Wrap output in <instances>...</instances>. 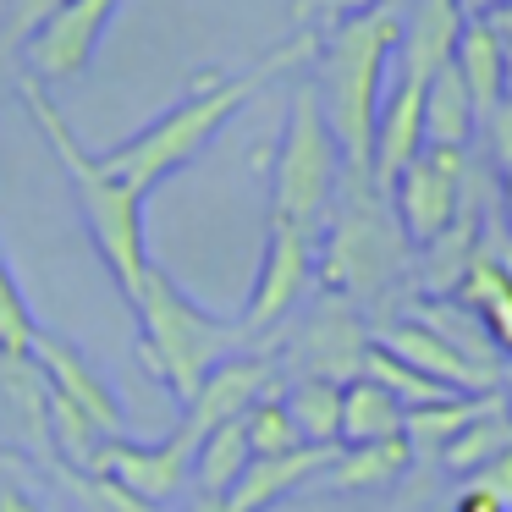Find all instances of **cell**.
<instances>
[{
	"label": "cell",
	"mask_w": 512,
	"mask_h": 512,
	"mask_svg": "<svg viewBox=\"0 0 512 512\" xmlns=\"http://www.w3.org/2000/svg\"><path fill=\"white\" fill-rule=\"evenodd\" d=\"M485 122V144H490V160H496V171L507 177L512 171V100H501L490 116H479Z\"/></svg>",
	"instance_id": "cell-34"
},
{
	"label": "cell",
	"mask_w": 512,
	"mask_h": 512,
	"mask_svg": "<svg viewBox=\"0 0 512 512\" xmlns=\"http://www.w3.org/2000/svg\"><path fill=\"white\" fill-rule=\"evenodd\" d=\"M419 155H424V83L397 78V83H386V100L375 111V144H369V182H375V193H386Z\"/></svg>",
	"instance_id": "cell-15"
},
{
	"label": "cell",
	"mask_w": 512,
	"mask_h": 512,
	"mask_svg": "<svg viewBox=\"0 0 512 512\" xmlns=\"http://www.w3.org/2000/svg\"><path fill=\"white\" fill-rule=\"evenodd\" d=\"M276 375H281L276 353H248L243 347V353L221 358V364L199 380V391L182 402V424L193 430V441H199L204 430H215V424H226V419H243L254 402H265L270 391H276Z\"/></svg>",
	"instance_id": "cell-13"
},
{
	"label": "cell",
	"mask_w": 512,
	"mask_h": 512,
	"mask_svg": "<svg viewBox=\"0 0 512 512\" xmlns=\"http://www.w3.org/2000/svg\"><path fill=\"white\" fill-rule=\"evenodd\" d=\"M0 512H45L17 479H0Z\"/></svg>",
	"instance_id": "cell-38"
},
{
	"label": "cell",
	"mask_w": 512,
	"mask_h": 512,
	"mask_svg": "<svg viewBox=\"0 0 512 512\" xmlns=\"http://www.w3.org/2000/svg\"><path fill=\"white\" fill-rule=\"evenodd\" d=\"M281 408L298 424L303 446H336L342 435V386L320 375H292V386L281 391Z\"/></svg>",
	"instance_id": "cell-25"
},
{
	"label": "cell",
	"mask_w": 512,
	"mask_h": 512,
	"mask_svg": "<svg viewBox=\"0 0 512 512\" xmlns=\"http://www.w3.org/2000/svg\"><path fill=\"white\" fill-rule=\"evenodd\" d=\"M501 204H507V221H512V171L501 177Z\"/></svg>",
	"instance_id": "cell-41"
},
{
	"label": "cell",
	"mask_w": 512,
	"mask_h": 512,
	"mask_svg": "<svg viewBox=\"0 0 512 512\" xmlns=\"http://www.w3.org/2000/svg\"><path fill=\"white\" fill-rule=\"evenodd\" d=\"M501 391H507V402H512V380H501Z\"/></svg>",
	"instance_id": "cell-42"
},
{
	"label": "cell",
	"mask_w": 512,
	"mask_h": 512,
	"mask_svg": "<svg viewBox=\"0 0 512 512\" xmlns=\"http://www.w3.org/2000/svg\"><path fill=\"white\" fill-rule=\"evenodd\" d=\"M28 358H34V369L45 375L50 397L72 402V408H78L100 435H127V408H122V397H116V386L89 364V358H83V347L72 342V336L45 331V325H39V331H34V353H28Z\"/></svg>",
	"instance_id": "cell-11"
},
{
	"label": "cell",
	"mask_w": 512,
	"mask_h": 512,
	"mask_svg": "<svg viewBox=\"0 0 512 512\" xmlns=\"http://www.w3.org/2000/svg\"><path fill=\"white\" fill-rule=\"evenodd\" d=\"M116 6H122V0H67V6L23 45L34 83H78L83 72L94 67V50H100L105 28H111Z\"/></svg>",
	"instance_id": "cell-12"
},
{
	"label": "cell",
	"mask_w": 512,
	"mask_h": 512,
	"mask_svg": "<svg viewBox=\"0 0 512 512\" xmlns=\"http://www.w3.org/2000/svg\"><path fill=\"white\" fill-rule=\"evenodd\" d=\"M375 6H391V0H292V28L325 34V28L347 23V17H364V12H375Z\"/></svg>",
	"instance_id": "cell-32"
},
{
	"label": "cell",
	"mask_w": 512,
	"mask_h": 512,
	"mask_svg": "<svg viewBox=\"0 0 512 512\" xmlns=\"http://www.w3.org/2000/svg\"><path fill=\"white\" fill-rule=\"evenodd\" d=\"M193 430L177 419V430L166 435V441H127V435H111V441L94 452L89 474H105L116 479V485L127 490V496H138L144 507H171L177 496H188L193 485Z\"/></svg>",
	"instance_id": "cell-10"
},
{
	"label": "cell",
	"mask_w": 512,
	"mask_h": 512,
	"mask_svg": "<svg viewBox=\"0 0 512 512\" xmlns=\"http://www.w3.org/2000/svg\"><path fill=\"white\" fill-rule=\"evenodd\" d=\"M452 512H512V507L496 496V490H485V485H479V479H463V490H457Z\"/></svg>",
	"instance_id": "cell-35"
},
{
	"label": "cell",
	"mask_w": 512,
	"mask_h": 512,
	"mask_svg": "<svg viewBox=\"0 0 512 512\" xmlns=\"http://www.w3.org/2000/svg\"><path fill=\"white\" fill-rule=\"evenodd\" d=\"M413 248L402 237L397 215H391L386 193H375V182L347 177L336 188V204L320 226V292H336L347 303H375L380 292H391V281L408 270Z\"/></svg>",
	"instance_id": "cell-5"
},
{
	"label": "cell",
	"mask_w": 512,
	"mask_h": 512,
	"mask_svg": "<svg viewBox=\"0 0 512 512\" xmlns=\"http://www.w3.org/2000/svg\"><path fill=\"white\" fill-rule=\"evenodd\" d=\"M402 17L391 6H375L364 17L325 28L320 50H314V100L325 111L336 149H342V171L369 182V144H375V111L386 100V72L397 61Z\"/></svg>",
	"instance_id": "cell-2"
},
{
	"label": "cell",
	"mask_w": 512,
	"mask_h": 512,
	"mask_svg": "<svg viewBox=\"0 0 512 512\" xmlns=\"http://www.w3.org/2000/svg\"><path fill=\"white\" fill-rule=\"evenodd\" d=\"M402 419H408V408H402L380 380L358 375V380H347V386H342V435H336V446L397 441Z\"/></svg>",
	"instance_id": "cell-21"
},
{
	"label": "cell",
	"mask_w": 512,
	"mask_h": 512,
	"mask_svg": "<svg viewBox=\"0 0 512 512\" xmlns=\"http://www.w3.org/2000/svg\"><path fill=\"white\" fill-rule=\"evenodd\" d=\"M369 347H375V336H369L358 303L336 298V292H320L314 309L303 314L298 336L287 342V353H276V364H287L292 375H320V380L347 386V380L364 375Z\"/></svg>",
	"instance_id": "cell-8"
},
{
	"label": "cell",
	"mask_w": 512,
	"mask_h": 512,
	"mask_svg": "<svg viewBox=\"0 0 512 512\" xmlns=\"http://www.w3.org/2000/svg\"><path fill=\"white\" fill-rule=\"evenodd\" d=\"M413 320L430 325L441 342H452L457 353L468 358V364L501 369V364H496V342L485 336V325H479V314L468 309V303H457V298H430V303H419V309H413Z\"/></svg>",
	"instance_id": "cell-27"
},
{
	"label": "cell",
	"mask_w": 512,
	"mask_h": 512,
	"mask_svg": "<svg viewBox=\"0 0 512 512\" xmlns=\"http://www.w3.org/2000/svg\"><path fill=\"white\" fill-rule=\"evenodd\" d=\"M182 512H232V507H226V496H188Z\"/></svg>",
	"instance_id": "cell-40"
},
{
	"label": "cell",
	"mask_w": 512,
	"mask_h": 512,
	"mask_svg": "<svg viewBox=\"0 0 512 512\" xmlns=\"http://www.w3.org/2000/svg\"><path fill=\"white\" fill-rule=\"evenodd\" d=\"M61 479H67L72 490H78L83 501H89L94 512H155V507H144L138 496H127L116 479H105V474H89V468H61Z\"/></svg>",
	"instance_id": "cell-31"
},
{
	"label": "cell",
	"mask_w": 512,
	"mask_h": 512,
	"mask_svg": "<svg viewBox=\"0 0 512 512\" xmlns=\"http://www.w3.org/2000/svg\"><path fill=\"white\" fill-rule=\"evenodd\" d=\"M17 94H23V105H28V116H34L39 138L50 144V155H56L61 171H67L83 226H89L94 248H100V259H105V270L116 276V287H122V298H127V292L138 287V276L149 270L144 199H138V193H127L122 182L100 166V155H94V149L78 144V133H72L67 116L56 111V100L45 94V83L28 78Z\"/></svg>",
	"instance_id": "cell-3"
},
{
	"label": "cell",
	"mask_w": 512,
	"mask_h": 512,
	"mask_svg": "<svg viewBox=\"0 0 512 512\" xmlns=\"http://www.w3.org/2000/svg\"><path fill=\"white\" fill-rule=\"evenodd\" d=\"M127 303H133V314H138V358H144V369L177 402H188L193 391H199V380L210 375L221 358H232L248 347L243 325L210 314L204 303H193L188 292L177 287V276L160 270L155 259H149V270L138 276V287L127 292Z\"/></svg>",
	"instance_id": "cell-4"
},
{
	"label": "cell",
	"mask_w": 512,
	"mask_h": 512,
	"mask_svg": "<svg viewBox=\"0 0 512 512\" xmlns=\"http://www.w3.org/2000/svg\"><path fill=\"white\" fill-rule=\"evenodd\" d=\"M452 298L479 314V325L496 342V353H512V270L507 265H496L490 254H474V265H468L463 287Z\"/></svg>",
	"instance_id": "cell-23"
},
{
	"label": "cell",
	"mask_w": 512,
	"mask_h": 512,
	"mask_svg": "<svg viewBox=\"0 0 512 512\" xmlns=\"http://www.w3.org/2000/svg\"><path fill=\"white\" fill-rule=\"evenodd\" d=\"M468 479H479V485H485V490H496V496L512 507V452H501L496 463H485L479 474H468Z\"/></svg>",
	"instance_id": "cell-36"
},
{
	"label": "cell",
	"mask_w": 512,
	"mask_h": 512,
	"mask_svg": "<svg viewBox=\"0 0 512 512\" xmlns=\"http://www.w3.org/2000/svg\"><path fill=\"white\" fill-rule=\"evenodd\" d=\"M34 331H39V320L23 298V281H17V270L0 254V358H28L34 353Z\"/></svg>",
	"instance_id": "cell-29"
},
{
	"label": "cell",
	"mask_w": 512,
	"mask_h": 512,
	"mask_svg": "<svg viewBox=\"0 0 512 512\" xmlns=\"http://www.w3.org/2000/svg\"><path fill=\"white\" fill-rule=\"evenodd\" d=\"M314 276H320V237L270 221L265 226V248H259L254 287H248V303H243V314H237V325H243L248 342L281 331V320L303 303V292L314 287Z\"/></svg>",
	"instance_id": "cell-7"
},
{
	"label": "cell",
	"mask_w": 512,
	"mask_h": 512,
	"mask_svg": "<svg viewBox=\"0 0 512 512\" xmlns=\"http://www.w3.org/2000/svg\"><path fill=\"white\" fill-rule=\"evenodd\" d=\"M0 397L23 419V435L34 441V452L50 457V386L34 369V358H0Z\"/></svg>",
	"instance_id": "cell-26"
},
{
	"label": "cell",
	"mask_w": 512,
	"mask_h": 512,
	"mask_svg": "<svg viewBox=\"0 0 512 512\" xmlns=\"http://www.w3.org/2000/svg\"><path fill=\"white\" fill-rule=\"evenodd\" d=\"M375 347L380 353H391L397 364L419 369L424 380H441L446 391H457V397H485V391H501V369H479L468 364L463 353H457L452 342H441V336L430 331V325H419L408 314V320H391L375 331Z\"/></svg>",
	"instance_id": "cell-14"
},
{
	"label": "cell",
	"mask_w": 512,
	"mask_h": 512,
	"mask_svg": "<svg viewBox=\"0 0 512 512\" xmlns=\"http://www.w3.org/2000/svg\"><path fill=\"white\" fill-rule=\"evenodd\" d=\"M479 133V111L468 100L457 67L446 61L430 83H424V149H452V155H468Z\"/></svg>",
	"instance_id": "cell-18"
},
{
	"label": "cell",
	"mask_w": 512,
	"mask_h": 512,
	"mask_svg": "<svg viewBox=\"0 0 512 512\" xmlns=\"http://www.w3.org/2000/svg\"><path fill=\"white\" fill-rule=\"evenodd\" d=\"M501 452H512V402H507V391H490L485 408H479L474 419L452 435V446L441 452V468L468 479L485 463H496Z\"/></svg>",
	"instance_id": "cell-19"
},
{
	"label": "cell",
	"mask_w": 512,
	"mask_h": 512,
	"mask_svg": "<svg viewBox=\"0 0 512 512\" xmlns=\"http://www.w3.org/2000/svg\"><path fill=\"white\" fill-rule=\"evenodd\" d=\"M463 23H468V17H463V6H457V0H419V6H413V17L402 23V39H397V61H402L397 78L430 83L435 72L452 61Z\"/></svg>",
	"instance_id": "cell-17"
},
{
	"label": "cell",
	"mask_w": 512,
	"mask_h": 512,
	"mask_svg": "<svg viewBox=\"0 0 512 512\" xmlns=\"http://www.w3.org/2000/svg\"><path fill=\"white\" fill-rule=\"evenodd\" d=\"M452 67H457V78H463V89H468V100H474L479 116H490L507 100V83H501V39H496V28H490V17H468L463 23Z\"/></svg>",
	"instance_id": "cell-20"
},
{
	"label": "cell",
	"mask_w": 512,
	"mask_h": 512,
	"mask_svg": "<svg viewBox=\"0 0 512 512\" xmlns=\"http://www.w3.org/2000/svg\"><path fill=\"white\" fill-rule=\"evenodd\" d=\"M331 463H336V446H298V452H287V457H254V463L243 468V479L226 490V507L232 512H270L276 501H287L292 490L314 485Z\"/></svg>",
	"instance_id": "cell-16"
},
{
	"label": "cell",
	"mask_w": 512,
	"mask_h": 512,
	"mask_svg": "<svg viewBox=\"0 0 512 512\" xmlns=\"http://www.w3.org/2000/svg\"><path fill=\"white\" fill-rule=\"evenodd\" d=\"M342 188V149H336L325 111L314 100V83H292L287 122H281L276 155H270V221L298 226L320 237L325 215Z\"/></svg>",
	"instance_id": "cell-6"
},
{
	"label": "cell",
	"mask_w": 512,
	"mask_h": 512,
	"mask_svg": "<svg viewBox=\"0 0 512 512\" xmlns=\"http://www.w3.org/2000/svg\"><path fill=\"white\" fill-rule=\"evenodd\" d=\"M485 397H452V402H435V408H408V419H402V441H408L413 463H419V457H441L446 446H452V435L485 408Z\"/></svg>",
	"instance_id": "cell-28"
},
{
	"label": "cell",
	"mask_w": 512,
	"mask_h": 512,
	"mask_svg": "<svg viewBox=\"0 0 512 512\" xmlns=\"http://www.w3.org/2000/svg\"><path fill=\"white\" fill-rule=\"evenodd\" d=\"M243 430H248V452L254 457H287L303 446L298 424L287 419V408H281V391H270L265 402H254V408L243 413Z\"/></svg>",
	"instance_id": "cell-30"
},
{
	"label": "cell",
	"mask_w": 512,
	"mask_h": 512,
	"mask_svg": "<svg viewBox=\"0 0 512 512\" xmlns=\"http://www.w3.org/2000/svg\"><path fill=\"white\" fill-rule=\"evenodd\" d=\"M314 50H320V34H314V28H292V39L270 45L254 67H237V72L215 67V72H204V78L193 83L177 105H166L149 127H138V133L122 138L116 149H105L100 166L111 171L127 193L149 199L160 182H171L177 171H188L193 160H199L204 149L226 133V122H232V116L243 111V105L254 100L270 78L309 67Z\"/></svg>",
	"instance_id": "cell-1"
},
{
	"label": "cell",
	"mask_w": 512,
	"mask_h": 512,
	"mask_svg": "<svg viewBox=\"0 0 512 512\" xmlns=\"http://www.w3.org/2000/svg\"><path fill=\"white\" fill-rule=\"evenodd\" d=\"M413 468L408 441H369V446H336V463L320 474L325 490H386Z\"/></svg>",
	"instance_id": "cell-22"
},
{
	"label": "cell",
	"mask_w": 512,
	"mask_h": 512,
	"mask_svg": "<svg viewBox=\"0 0 512 512\" xmlns=\"http://www.w3.org/2000/svg\"><path fill=\"white\" fill-rule=\"evenodd\" d=\"M468 155H452V149H424L408 171L386 188V204L397 215L408 248H430L446 226L463 215V199H468Z\"/></svg>",
	"instance_id": "cell-9"
},
{
	"label": "cell",
	"mask_w": 512,
	"mask_h": 512,
	"mask_svg": "<svg viewBox=\"0 0 512 512\" xmlns=\"http://www.w3.org/2000/svg\"><path fill=\"white\" fill-rule=\"evenodd\" d=\"M490 28H496V39H501V83H507V100H512V0L490 17Z\"/></svg>",
	"instance_id": "cell-37"
},
{
	"label": "cell",
	"mask_w": 512,
	"mask_h": 512,
	"mask_svg": "<svg viewBox=\"0 0 512 512\" xmlns=\"http://www.w3.org/2000/svg\"><path fill=\"white\" fill-rule=\"evenodd\" d=\"M248 463H254V452H248L243 419H226L215 430H204L199 446H193V496H226L243 479Z\"/></svg>",
	"instance_id": "cell-24"
},
{
	"label": "cell",
	"mask_w": 512,
	"mask_h": 512,
	"mask_svg": "<svg viewBox=\"0 0 512 512\" xmlns=\"http://www.w3.org/2000/svg\"><path fill=\"white\" fill-rule=\"evenodd\" d=\"M61 6H67V0H12V34L6 39H12V45H28Z\"/></svg>",
	"instance_id": "cell-33"
},
{
	"label": "cell",
	"mask_w": 512,
	"mask_h": 512,
	"mask_svg": "<svg viewBox=\"0 0 512 512\" xmlns=\"http://www.w3.org/2000/svg\"><path fill=\"white\" fill-rule=\"evenodd\" d=\"M457 6H463V17H496L507 0H457Z\"/></svg>",
	"instance_id": "cell-39"
}]
</instances>
